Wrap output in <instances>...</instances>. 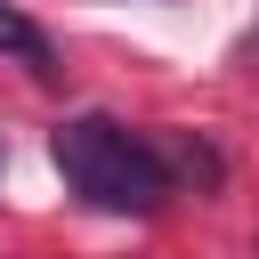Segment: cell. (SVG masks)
I'll list each match as a JSON object with an SVG mask.
<instances>
[{"instance_id":"cell-1","label":"cell","mask_w":259,"mask_h":259,"mask_svg":"<svg viewBox=\"0 0 259 259\" xmlns=\"http://www.w3.org/2000/svg\"><path fill=\"white\" fill-rule=\"evenodd\" d=\"M49 154H57L65 186H73L89 210H113V219H154V210L178 194L170 154L146 146L138 130H121L113 113H73V121L49 138Z\"/></svg>"},{"instance_id":"cell-2","label":"cell","mask_w":259,"mask_h":259,"mask_svg":"<svg viewBox=\"0 0 259 259\" xmlns=\"http://www.w3.org/2000/svg\"><path fill=\"white\" fill-rule=\"evenodd\" d=\"M0 57H24L32 73H49V32H40L24 8H8V0H0Z\"/></svg>"},{"instance_id":"cell-3","label":"cell","mask_w":259,"mask_h":259,"mask_svg":"<svg viewBox=\"0 0 259 259\" xmlns=\"http://www.w3.org/2000/svg\"><path fill=\"white\" fill-rule=\"evenodd\" d=\"M251 49H259V32H251Z\"/></svg>"}]
</instances>
